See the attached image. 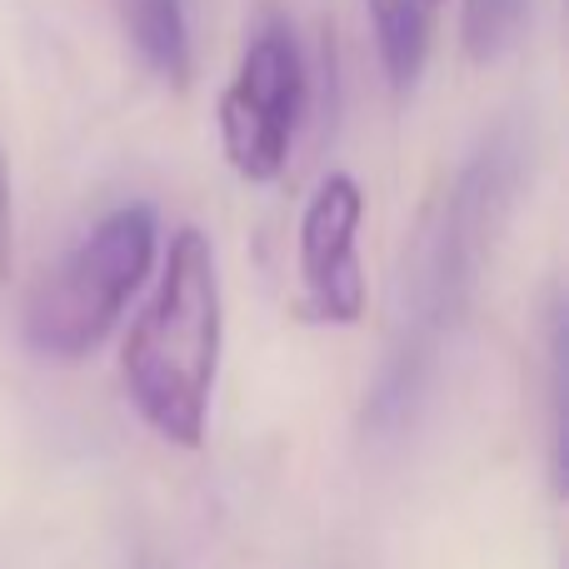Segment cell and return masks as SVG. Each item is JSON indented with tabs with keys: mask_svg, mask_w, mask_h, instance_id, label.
<instances>
[{
	"mask_svg": "<svg viewBox=\"0 0 569 569\" xmlns=\"http://www.w3.org/2000/svg\"><path fill=\"white\" fill-rule=\"evenodd\" d=\"M569 325L565 295H545V425H550V485L565 495V385H569Z\"/></svg>",
	"mask_w": 569,
	"mask_h": 569,
	"instance_id": "obj_8",
	"label": "cell"
},
{
	"mask_svg": "<svg viewBox=\"0 0 569 569\" xmlns=\"http://www.w3.org/2000/svg\"><path fill=\"white\" fill-rule=\"evenodd\" d=\"M156 210L120 206L40 280L26 305V345L46 360H80L110 330L156 266Z\"/></svg>",
	"mask_w": 569,
	"mask_h": 569,
	"instance_id": "obj_3",
	"label": "cell"
},
{
	"mask_svg": "<svg viewBox=\"0 0 569 569\" xmlns=\"http://www.w3.org/2000/svg\"><path fill=\"white\" fill-rule=\"evenodd\" d=\"M430 6H435V0H430Z\"/></svg>",
	"mask_w": 569,
	"mask_h": 569,
	"instance_id": "obj_12",
	"label": "cell"
},
{
	"mask_svg": "<svg viewBox=\"0 0 569 569\" xmlns=\"http://www.w3.org/2000/svg\"><path fill=\"white\" fill-rule=\"evenodd\" d=\"M380 46V66L395 90H415L430 56V0H365Z\"/></svg>",
	"mask_w": 569,
	"mask_h": 569,
	"instance_id": "obj_7",
	"label": "cell"
},
{
	"mask_svg": "<svg viewBox=\"0 0 569 569\" xmlns=\"http://www.w3.org/2000/svg\"><path fill=\"white\" fill-rule=\"evenodd\" d=\"M136 569H170V565L160 560V555H140V560H136Z\"/></svg>",
	"mask_w": 569,
	"mask_h": 569,
	"instance_id": "obj_11",
	"label": "cell"
},
{
	"mask_svg": "<svg viewBox=\"0 0 569 569\" xmlns=\"http://www.w3.org/2000/svg\"><path fill=\"white\" fill-rule=\"evenodd\" d=\"M310 106V70L290 20L270 10L256 26L236 80L220 96V146L240 180L266 186L284 170Z\"/></svg>",
	"mask_w": 569,
	"mask_h": 569,
	"instance_id": "obj_4",
	"label": "cell"
},
{
	"mask_svg": "<svg viewBox=\"0 0 569 569\" xmlns=\"http://www.w3.org/2000/svg\"><path fill=\"white\" fill-rule=\"evenodd\" d=\"M365 196L355 176L335 170L315 186L300 216V284L305 315L320 325H355L365 315V270L355 260Z\"/></svg>",
	"mask_w": 569,
	"mask_h": 569,
	"instance_id": "obj_5",
	"label": "cell"
},
{
	"mask_svg": "<svg viewBox=\"0 0 569 569\" xmlns=\"http://www.w3.org/2000/svg\"><path fill=\"white\" fill-rule=\"evenodd\" d=\"M530 0H465L460 10V46L475 66H495L520 40Z\"/></svg>",
	"mask_w": 569,
	"mask_h": 569,
	"instance_id": "obj_9",
	"label": "cell"
},
{
	"mask_svg": "<svg viewBox=\"0 0 569 569\" xmlns=\"http://www.w3.org/2000/svg\"><path fill=\"white\" fill-rule=\"evenodd\" d=\"M0 276H10V170L0 160Z\"/></svg>",
	"mask_w": 569,
	"mask_h": 569,
	"instance_id": "obj_10",
	"label": "cell"
},
{
	"mask_svg": "<svg viewBox=\"0 0 569 569\" xmlns=\"http://www.w3.org/2000/svg\"><path fill=\"white\" fill-rule=\"evenodd\" d=\"M220 270L200 230L170 240L156 300L140 310L120 345V375L140 420L160 440L196 450L210 425L220 370Z\"/></svg>",
	"mask_w": 569,
	"mask_h": 569,
	"instance_id": "obj_2",
	"label": "cell"
},
{
	"mask_svg": "<svg viewBox=\"0 0 569 569\" xmlns=\"http://www.w3.org/2000/svg\"><path fill=\"white\" fill-rule=\"evenodd\" d=\"M120 16H126V36L140 50L150 70H156L166 86L186 90L190 86V16L186 0H120Z\"/></svg>",
	"mask_w": 569,
	"mask_h": 569,
	"instance_id": "obj_6",
	"label": "cell"
},
{
	"mask_svg": "<svg viewBox=\"0 0 569 569\" xmlns=\"http://www.w3.org/2000/svg\"><path fill=\"white\" fill-rule=\"evenodd\" d=\"M525 140L530 136L515 120L495 136H485L415 226L410 246H405L400 330H395L360 410L370 440H395L420 415L445 340L460 330L465 310L475 300V284H480L485 256L505 230V216L520 200L525 166H530Z\"/></svg>",
	"mask_w": 569,
	"mask_h": 569,
	"instance_id": "obj_1",
	"label": "cell"
}]
</instances>
